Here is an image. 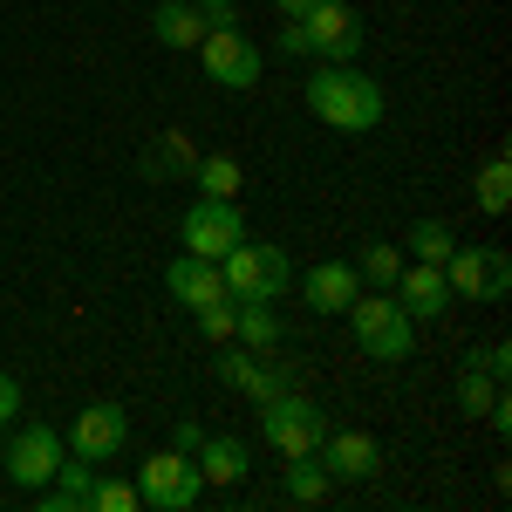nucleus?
I'll return each mask as SVG.
<instances>
[{
	"label": "nucleus",
	"instance_id": "1",
	"mask_svg": "<svg viewBox=\"0 0 512 512\" xmlns=\"http://www.w3.org/2000/svg\"><path fill=\"white\" fill-rule=\"evenodd\" d=\"M308 110H315L328 130H342V137H362V130H376L383 123V89L362 76L355 62H321L315 76H308Z\"/></svg>",
	"mask_w": 512,
	"mask_h": 512
},
{
	"label": "nucleus",
	"instance_id": "2",
	"mask_svg": "<svg viewBox=\"0 0 512 512\" xmlns=\"http://www.w3.org/2000/svg\"><path fill=\"white\" fill-rule=\"evenodd\" d=\"M349 328H355V349L376 355V362H403V355L417 349V321L396 308V294H383V287H362L349 308Z\"/></svg>",
	"mask_w": 512,
	"mask_h": 512
},
{
	"label": "nucleus",
	"instance_id": "3",
	"mask_svg": "<svg viewBox=\"0 0 512 512\" xmlns=\"http://www.w3.org/2000/svg\"><path fill=\"white\" fill-rule=\"evenodd\" d=\"M335 431L328 410L301 390H280L260 403V444H274L280 458H301V451H321V437Z\"/></svg>",
	"mask_w": 512,
	"mask_h": 512
},
{
	"label": "nucleus",
	"instance_id": "4",
	"mask_svg": "<svg viewBox=\"0 0 512 512\" xmlns=\"http://www.w3.org/2000/svg\"><path fill=\"white\" fill-rule=\"evenodd\" d=\"M219 274H226V294H233V301H280L287 280H294V260H287L280 246L246 233L233 253L219 260Z\"/></svg>",
	"mask_w": 512,
	"mask_h": 512
},
{
	"label": "nucleus",
	"instance_id": "5",
	"mask_svg": "<svg viewBox=\"0 0 512 512\" xmlns=\"http://www.w3.org/2000/svg\"><path fill=\"white\" fill-rule=\"evenodd\" d=\"M198 62H205V76L219 82V89H253V82L267 76L260 41L246 35L239 21H212V28H205V41H198Z\"/></svg>",
	"mask_w": 512,
	"mask_h": 512
},
{
	"label": "nucleus",
	"instance_id": "6",
	"mask_svg": "<svg viewBox=\"0 0 512 512\" xmlns=\"http://www.w3.org/2000/svg\"><path fill=\"white\" fill-rule=\"evenodd\" d=\"M178 239H185V253H198V260H226L239 239H246V205L239 198H192L185 219H178Z\"/></svg>",
	"mask_w": 512,
	"mask_h": 512
},
{
	"label": "nucleus",
	"instance_id": "7",
	"mask_svg": "<svg viewBox=\"0 0 512 512\" xmlns=\"http://www.w3.org/2000/svg\"><path fill=\"white\" fill-rule=\"evenodd\" d=\"M137 492H144V506H158V512H192L198 506V492H205V478H198V458L192 451H151L144 458V478H137Z\"/></svg>",
	"mask_w": 512,
	"mask_h": 512
},
{
	"label": "nucleus",
	"instance_id": "8",
	"mask_svg": "<svg viewBox=\"0 0 512 512\" xmlns=\"http://www.w3.org/2000/svg\"><path fill=\"white\" fill-rule=\"evenodd\" d=\"M444 280H451V301H506L512 294V260L499 246H451Z\"/></svg>",
	"mask_w": 512,
	"mask_h": 512
},
{
	"label": "nucleus",
	"instance_id": "9",
	"mask_svg": "<svg viewBox=\"0 0 512 512\" xmlns=\"http://www.w3.org/2000/svg\"><path fill=\"white\" fill-rule=\"evenodd\" d=\"M62 444L89 458V465H103V458H123V444H130V410L123 403H82L76 424L62 431Z\"/></svg>",
	"mask_w": 512,
	"mask_h": 512
},
{
	"label": "nucleus",
	"instance_id": "10",
	"mask_svg": "<svg viewBox=\"0 0 512 512\" xmlns=\"http://www.w3.org/2000/svg\"><path fill=\"white\" fill-rule=\"evenodd\" d=\"M62 451H69V444H62L55 424H28V431L7 437V458H0V465H7V478H14L21 492H41V485L55 478V465H62Z\"/></svg>",
	"mask_w": 512,
	"mask_h": 512
},
{
	"label": "nucleus",
	"instance_id": "11",
	"mask_svg": "<svg viewBox=\"0 0 512 512\" xmlns=\"http://www.w3.org/2000/svg\"><path fill=\"white\" fill-rule=\"evenodd\" d=\"M301 28H308V55L315 62H355L362 55V21H355L349 0H321Z\"/></svg>",
	"mask_w": 512,
	"mask_h": 512
},
{
	"label": "nucleus",
	"instance_id": "12",
	"mask_svg": "<svg viewBox=\"0 0 512 512\" xmlns=\"http://www.w3.org/2000/svg\"><path fill=\"white\" fill-rule=\"evenodd\" d=\"M390 294L410 321H437L451 308V280H444V267H431V260H403V274L390 280Z\"/></svg>",
	"mask_w": 512,
	"mask_h": 512
},
{
	"label": "nucleus",
	"instance_id": "13",
	"mask_svg": "<svg viewBox=\"0 0 512 512\" xmlns=\"http://www.w3.org/2000/svg\"><path fill=\"white\" fill-rule=\"evenodd\" d=\"M219 383L239 390L246 403H267V396L287 390V376H280L274 362H267L260 349H239V342H219Z\"/></svg>",
	"mask_w": 512,
	"mask_h": 512
},
{
	"label": "nucleus",
	"instance_id": "14",
	"mask_svg": "<svg viewBox=\"0 0 512 512\" xmlns=\"http://www.w3.org/2000/svg\"><path fill=\"white\" fill-rule=\"evenodd\" d=\"M315 458L328 465L335 485H342V478H376V472H383V444H376L369 431H328Z\"/></svg>",
	"mask_w": 512,
	"mask_h": 512
},
{
	"label": "nucleus",
	"instance_id": "15",
	"mask_svg": "<svg viewBox=\"0 0 512 512\" xmlns=\"http://www.w3.org/2000/svg\"><path fill=\"white\" fill-rule=\"evenodd\" d=\"M89 492H96V465L76 458V451H62L55 478L41 485L35 499H41V512H89Z\"/></svg>",
	"mask_w": 512,
	"mask_h": 512
},
{
	"label": "nucleus",
	"instance_id": "16",
	"mask_svg": "<svg viewBox=\"0 0 512 512\" xmlns=\"http://www.w3.org/2000/svg\"><path fill=\"white\" fill-rule=\"evenodd\" d=\"M164 287H171V301H178V308H205V301H219V294H226V274H219V260L178 253V260H171V274H164Z\"/></svg>",
	"mask_w": 512,
	"mask_h": 512
},
{
	"label": "nucleus",
	"instance_id": "17",
	"mask_svg": "<svg viewBox=\"0 0 512 512\" xmlns=\"http://www.w3.org/2000/svg\"><path fill=\"white\" fill-rule=\"evenodd\" d=\"M198 478L205 485H246L253 478V451H246V437H198Z\"/></svg>",
	"mask_w": 512,
	"mask_h": 512
},
{
	"label": "nucleus",
	"instance_id": "18",
	"mask_svg": "<svg viewBox=\"0 0 512 512\" xmlns=\"http://www.w3.org/2000/svg\"><path fill=\"white\" fill-rule=\"evenodd\" d=\"M355 294H362V280H355L349 260H321V267H308V308H315V315H342Z\"/></svg>",
	"mask_w": 512,
	"mask_h": 512
},
{
	"label": "nucleus",
	"instance_id": "19",
	"mask_svg": "<svg viewBox=\"0 0 512 512\" xmlns=\"http://www.w3.org/2000/svg\"><path fill=\"white\" fill-rule=\"evenodd\" d=\"M205 7H192V0H164L158 14H151V35H158V48H198L205 41Z\"/></svg>",
	"mask_w": 512,
	"mask_h": 512
},
{
	"label": "nucleus",
	"instance_id": "20",
	"mask_svg": "<svg viewBox=\"0 0 512 512\" xmlns=\"http://www.w3.org/2000/svg\"><path fill=\"white\" fill-rule=\"evenodd\" d=\"M192 178H198V198H246V164L233 151H205L192 164Z\"/></svg>",
	"mask_w": 512,
	"mask_h": 512
},
{
	"label": "nucleus",
	"instance_id": "21",
	"mask_svg": "<svg viewBox=\"0 0 512 512\" xmlns=\"http://www.w3.org/2000/svg\"><path fill=\"white\" fill-rule=\"evenodd\" d=\"M280 335H287V328H280V315H274V301H239V315H233V342L239 349H280Z\"/></svg>",
	"mask_w": 512,
	"mask_h": 512
},
{
	"label": "nucleus",
	"instance_id": "22",
	"mask_svg": "<svg viewBox=\"0 0 512 512\" xmlns=\"http://www.w3.org/2000/svg\"><path fill=\"white\" fill-rule=\"evenodd\" d=\"M198 151L185 144V130H158L151 151H144V178H192Z\"/></svg>",
	"mask_w": 512,
	"mask_h": 512
},
{
	"label": "nucleus",
	"instance_id": "23",
	"mask_svg": "<svg viewBox=\"0 0 512 512\" xmlns=\"http://www.w3.org/2000/svg\"><path fill=\"white\" fill-rule=\"evenodd\" d=\"M280 485H287V499H301V506H321L328 499V465H321L315 451H301V458H287V472H280Z\"/></svg>",
	"mask_w": 512,
	"mask_h": 512
},
{
	"label": "nucleus",
	"instance_id": "24",
	"mask_svg": "<svg viewBox=\"0 0 512 512\" xmlns=\"http://www.w3.org/2000/svg\"><path fill=\"white\" fill-rule=\"evenodd\" d=\"M492 396H506V383H499V376H485L478 362H465V369H458V410H465V417H485V410H492Z\"/></svg>",
	"mask_w": 512,
	"mask_h": 512
},
{
	"label": "nucleus",
	"instance_id": "25",
	"mask_svg": "<svg viewBox=\"0 0 512 512\" xmlns=\"http://www.w3.org/2000/svg\"><path fill=\"white\" fill-rule=\"evenodd\" d=\"M403 274V253H396L390 239H376V246H362V260H355V280L362 287H383L390 294V280Z\"/></svg>",
	"mask_w": 512,
	"mask_h": 512
},
{
	"label": "nucleus",
	"instance_id": "26",
	"mask_svg": "<svg viewBox=\"0 0 512 512\" xmlns=\"http://www.w3.org/2000/svg\"><path fill=\"white\" fill-rule=\"evenodd\" d=\"M478 205H485L492 219H499V212H512V164H506V151L478 171Z\"/></svg>",
	"mask_w": 512,
	"mask_h": 512
},
{
	"label": "nucleus",
	"instance_id": "27",
	"mask_svg": "<svg viewBox=\"0 0 512 512\" xmlns=\"http://www.w3.org/2000/svg\"><path fill=\"white\" fill-rule=\"evenodd\" d=\"M144 506V492H137V478H103L96 472V492H89V512H137Z\"/></svg>",
	"mask_w": 512,
	"mask_h": 512
},
{
	"label": "nucleus",
	"instance_id": "28",
	"mask_svg": "<svg viewBox=\"0 0 512 512\" xmlns=\"http://www.w3.org/2000/svg\"><path fill=\"white\" fill-rule=\"evenodd\" d=\"M451 246H458V239H451V226H444V219H417V233H410V253H417V260L444 267V260H451Z\"/></svg>",
	"mask_w": 512,
	"mask_h": 512
},
{
	"label": "nucleus",
	"instance_id": "29",
	"mask_svg": "<svg viewBox=\"0 0 512 512\" xmlns=\"http://www.w3.org/2000/svg\"><path fill=\"white\" fill-rule=\"evenodd\" d=\"M192 315H198V335H205V342H233V315H239V301H233V294L205 301V308H192Z\"/></svg>",
	"mask_w": 512,
	"mask_h": 512
},
{
	"label": "nucleus",
	"instance_id": "30",
	"mask_svg": "<svg viewBox=\"0 0 512 512\" xmlns=\"http://www.w3.org/2000/svg\"><path fill=\"white\" fill-rule=\"evenodd\" d=\"M478 369H485V376H499V383H506V369H512V355H506V342H485V349L472 355Z\"/></svg>",
	"mask_w": 512,
	"mask_h": 512
},
{
	"label": "nucleus",
	"instance_id": "31",
	"mask_svg": "<svg viewBox=\"0 0 512 512\" xmlns=\"http://www.w3.org/2000/svg\"><path fill=\"white\" fill-rule=\"evenodd\" d=\"M21 403H28V396H21V383L0 369V424H14V417H21Z\"/></svg>",
	"mask_w": 512,
	"mask_h": 512
},
{
	"label": "nucleus",
	"instance_id": "32",
	"mask_svg": "<svg viewBox=\"0 0 512 512\" xmlns=\"http://www.w3.org/2000/svg\"><path fill=\"white\" fill-rule=\"evenodd\" d=\"M280 55L308 62V28H301V21H287V28H280Z\"/></svg>",
	"mask_w": 512,
	"mask_h": 512
},
{
	"label": "nucleus",
	"instance_id": "33",
	"mask_svg": "<svg viewBox=\"0 0 512 512\" xmlns=\"http://www.w3.org/2000/svg\"><path fill=\"white\" fill-rule=\"evenodd\" d=\"M192 7H205V21H239V0H192Z\"/></svg>",
	"mask_w": 512,
	"mask_h": 512
},
{
	"label": "nucleus",
	"instance_id": "34",
	"mask_svg": "<svg viewBox=\"0 0 512 512\" xmlns=\"http://www.w3.org/2000/svg\"><path fill=\"white\" fill-rule=\"evenodd\" d=\"M274 7H280V21H308L321 0H274Z\"/></svg>",
	"mask_w": 512,
	"mask_h": 512
},
{
	"label": "nucleus",
	"instance_id": "35",
	"mask_svg": "<svg viewBox=\"0 0 512 512\" xmlns=\"http://www.w3.org/2000/svg\"><path fill=\"white\" fill-rule=\"evenodd\" d=\"M198 437H205V431H198L192 417H185V424H178V437H171V444H178V451H198Z\"/></svg>",
	"mask_w": 512,
	"mask_h": 512
}]
</instances>
